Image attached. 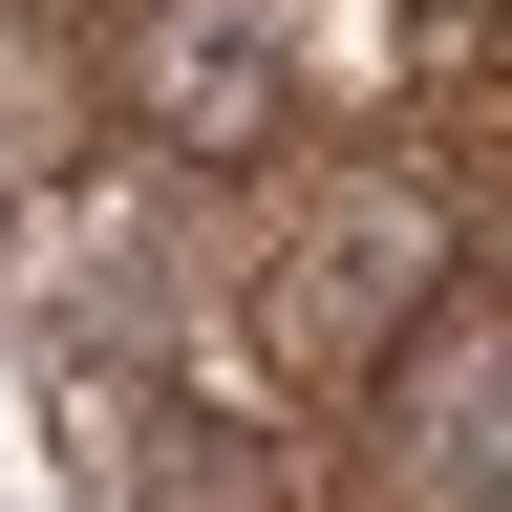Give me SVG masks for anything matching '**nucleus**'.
Here are the masks:
<instances>
[{"mask_svg": "<svg viewBox=\"0 0 512 512\" xmlns=\"http://www.w3.org/2000/svg\"><path fill=\"white\" fill-rule=\"evenodd\" d=\"M491 384H512V320H491V278H448L342 384L363 406V512H491Z\"/></svg>", "mask_w": 512, "mask_h": 512, "instance_id": "obj_3", "label": "nucleus"}, {"mask_svg": "<svg viewBox=\"0 0 512 512\" xmlns=\"http://www.w3.org/2000/svg\"><path fill=\"white\" fill-rule=\"evenodd\" d=\"M448 278H470V235H448V192L406 150H278L256 171V256H235V363L256 384H363Z\"/></svg>", "mask_w": 512, "mask_h": 512, "instance_id": "obj_1", "label": "nucleus"}, {"mask_svg": "<svg viewBox=\"0 0 512 512\" xmlns=\"http://www.w3.org/2000/svg\"><path fill=\"white\" fill-rule=\"evenodd\" d=\"M107 86H128V128H150V171H214V192H256V171L320 128V86H299V0H128Z\"/></svg>", "mask_w": 512, "mask_h": 512, "instance_id": "obj_2", "label": "nucleus"}]
</instances>
